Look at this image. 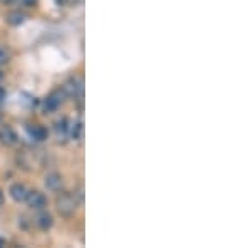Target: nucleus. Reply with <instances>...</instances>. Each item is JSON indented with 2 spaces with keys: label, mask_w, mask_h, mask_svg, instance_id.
<instances>
[{
  "label": "nucleus",
  "mask_w": 251,
  "mask_h": 248,
  "mask_svg": "<svg viewBox=\"0 0 251 248\" xmlns=\"http://www.w3.org/2000/svg\"><path fill=\"white\" fill-rule=\"evenodd\" d=\"M52 223H54V220H52L50 215H49L47 211L40 210V213L37 215V218H35V225L42 231H47L52 226Z\"/></svg>",
  "instance_id": "9"
},
{
  "label": "nucleus",
  "mask_w": 251,
  "mask_h": 248,
  "mask_svg": "<svg viewBox=\"0 0 251 248\" xmlns=\"http://www.w3.org/2000/svg\"><path fill=\"white\" fill-rule=\"evenodd\" d=\"M0 121H2V112H0Z\"/></svg>",
  "instance_id": "18"
},
{
  "label": "nucleus",
  "mask_w": 251,
  "mask_h": 248,
  "mask_svg": "<svg viewBox=\"0 0 251 248\" xmlns=\"http://www.w3.org/2000/svg\"><path fill=\"white\" fill-rule=\"evenodd\" d=\"M0 79H2V72H0Z\"/></svg>",
  "instance_id": "19"
},
{
  "label": "nucleus",
  "mask_w": 251,
  "mask_h": 248,
  "mask_svg": "<svg viewBox=\"0 0 251 248\" xmlns=\"http://www.w3.org/2000/svg\"><path fill=\"white\" fill-rule=\"evenodd\" d=\"M0 141L7 146H14L17 143V134H15V131L10 126H3V128L0 129Z\"/></svg>",
  "instance_id": "7"
},
{
  "label": "nucleus",
  "mask_w": 251,
  "mask_h": 248,
  "mask_svg": "<svg viewBox=\"0 0 251 248\" xmlns=\"http://www.w3.org/2000/svg\"><path fill=\"white\" fill-rule=\"evenodd\" d=\"M3 205V194H2V191H0V206Z\"/></svg>",
  "instance_id": "16"
},
{
  "label": "nucleus",
  "mask_w": 251,
  "mask_h": 248,
  "mask_svg": "<svg viewBox=\"0 0 251 248\" xmlns=\"http://www.w3.org/2000/svg\"><path fill=\"white\" fill-rule=\"evenodd\" d=\"M55 133H57L59 138H64L69 133V126H67V119H60L55 123Z\"/></svg>",
  "instance_id": "12"
},
{
  "label": "nucleus",
  "mask_w": 251,
  "mask_h": 248,
  "mask_svg": "<svg viewBox=\"0 0 251 248\" xmlns=\"http://www.w3.org/2000/svg\"><path fill=\"white\" fill-rule=\"evenodd\" d=\"M24 20H25V15L19 10H14L7 15V24L9 26H20V24H24Z\"/></svg>",
  "instance_id": "10"
},
{
  "label": "nucleus",
  "mask_w": 251,
  "mask_h": 248,
  "mask_svg": "<svg viewBox=\"0 0 251 248\" xmlns=\"http://www.w3.org/2000/svg\"><path fill=\"white\" fill-rule=\"evenodd\" d=\"M27 190L24 185H20V183H14V185L10 186V190H9V194H10V198L14 201H25V196H27Z\"/></svg>",
  "instance_id": "5"
},
{
  "label": "nucleus",
  "mask_w": 251,
  "mask_h": 248,
  "mask_svg": "<svg viewBox=\"0 0 251 248\" xmlns=\"http://www.w3.org/2000/svg\"><path fill=\"white\" fill-rule=\"evenodd\" d=\"M82 123H75V124H72V126H69V134H71V138L72 139H80L82 138Z\"/></svg>",
  "instance_id": "11"
},
{
  "label": "nucleus",
  "mask_w": 251,
  "mask_h": 248,
  "mask_svg": "<svg viewBox=\"0 0 251 248\" xmlns=\"http://www.w3.org/2000/svg\"><path fill=\"white\" fill-rule=\"evenodd\" d=\"M25 201L32 210H44L47 206V198L40 191H27Z\"/></svg>",
  "instance_id": "2"
},
{
  "label": "nucleus",
  "mask_w": 251,
  "mask_h": 248,
  "mask_svg": "<svg viewBox=\"0 0 251 248\" xmlns=\"http://www.w3.org/2000/svg\"><path fill=\"white\" fill-rule=\"evenodd\" d=\"M0 247H3V240L2 238H0Z\"/></svg>",
  "instance_id": "17"
},
{
  "label": "nucleus",
  "mask_w": 251,
  "mask_h": 248,
  "mask_svg": "<svg viewBox=\"0 0 251 248\" xmlns=\"http://www.w3.org/2000/svg\"><path fill=\"white\" fill-rule=\"evenodd\" d=\"M62 101H64V91H54L50 96H47L46 101H44V111L54 112L55 109L62 104Z\"/></svg>",
  "instance_id": "4"
},
{
  "label": "nucleus",
  "mask_w": 251,
  "mask_h": 248,
  "mask_svg": "<svg viewBox=\"0 0 251 248\" xmlns=\"http://www.w3.org/2000/svg\"><path fill=\"white\" fill-rule=\"evenodd\" d=\"M55 210H57L60 217L71 218L77 210V200L71 193H60L55 198Z\"/></svg>",
  "instance_id": "1"
},
{
  "label": "nucleus",
  "mask_w": 251,
  "mask_h": 248,
  "mask_svg": "<svg viewBox=\"0 0 251 248\" xmlns=\"http://www.w3.org/2000/svg\"><path fill=\"white\" fill-rule=\"evenodd\" d=\"M35 2H37V0H15V3H19V5H22V7H34Z\"/></svg>",
  "instance_id": "13"
},
{
  "label": "nucleus",
  "mask_w": 251,
  "mask_h": 248,
  "mask_svg": "<svg viewBox=\"0 0 251 248\" xmlns=\"http://www.w3.org/2000/svg\"><path fill=\"white\" fill-rule=\"evenodd\" d=\"M46 188L49 191H59L62 188V176L59 173H49L46 176V181H44Z\"/></svg>",
  "instance_id": "6"
},
{
  "label": "nucleus",
  "mask_w": 251,
  "mask_h": 248,
  "mask_svg": "<svg viewBox=\"0 0 251 248\" xmlns=\"http://www.w3.org/2000/svg\"><path fill=\"white\" fill-rule=\"evenodd\" d=\"M3 62H7V55H5V52L0 49V64H3Z\"/></svg>",
  "instance_id": "14"
},
{
  "label": "nucleus",
  "mask_w": 251,
  "mask_h": 248,
  "mask_svg": "<svg viewBox=\"0 0 251 248\" xmlns=\"http://www.w3.org/2000/svg\"><path fill=\"white\" fill-rule=\"evenodd\" d=\"M0 3H3V5H10V3H15V0H0Z\"/></svg>",
  "instance_id": "15"
},
{
  "label": "nucleus",
  "mask_w": 251,
  "mask_h": 248,
  "mask_svg": "<svg viewBox=\"0 0 251 248\" xmlns=\"http://www.w3.org/2000/svg\"><path fill=\"white\" fill-rule=\"evenodd\" d=\"M64 94L71 96V97H82V91H84V86H82V81L74 77V79H69L66 84H64Z\"/></svg>",
  "instance_id": "3"
},
{
  "label": "nucleus",
  "mask_w": 251,
  "mask_h": 248,
  "mask_svg": "<svg viewBox=\"0 0 251 248\" xmlns=\"http://www.w3.org/2000/svg\"><path fill=\"white\" fill-rule=\"evenodd\" d=\"M27 133H29V136L32 138V139H35V141L47 139V129L44 128V126H40V124L29 126V128H27Z\"/></svg>",
  "instance_id": "8"
}]
</instances>
